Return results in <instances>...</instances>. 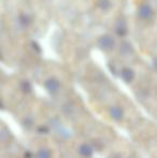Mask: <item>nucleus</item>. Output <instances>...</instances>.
<instances>
[{"label": "nucleus", "mask_w": 157, "mask_h": 158, "mask_svg": "<svg viewBox=\"0 0 157 158\" xmlns=\"http://www.w3.org/2000/svg\"><path fill=\"white\" fill-rule=\"evenodd\" d=\"M22 89H23L25 93H28L30 90V84L28 83V82H24V83H22Z\"/></svg>", "instance_id": "obj_11"}, {"label": "nucleus", "mask_w": 157, "mask_h": 158, "mask_svg": "<svg viewBox=\"0 0 157 158\" xmlns=\"http://www.w3.org/2000/svg\"><path fill=\"white\" fill-rule=\"evenodd\" d=\"M130 50H131V48H130V46L128 45L127 43H124L123 45H122V48H121V52H122V54H128V53L130 52Z\"/></svg>", "instance_id": "obj_10"}, {"label": "nucleus", "mask_w": 157, "mask_h": 158, "mask_svg": "<svg viewBox=\"0 0 157 158\" xmlns=\"http://www.w3.org/2000/svg\"><path fill=\"white\" fill-rule=\"evenodd\" d=\"M44 85H45V88L50 93H56L59 89V87H60V83L56 79H54V77H51V79L46 80Z\"/></svg>", "instance_id": "obj_3"}, {"label": "nucleus", "mask_w": 157, "mask_h": 158, "mask_svg": "<svg viewBox=\"0 0 157 158\" xmlns=\"http://www.w3.org/2000/svg\"><path fill=\"white\" fill-rule=\"evenodd\" d=\"M110 6H111L110 0H100L99 1V8L102 9V10H108Z\"/></svg>", "instance_id": "obj_9"}, {"label": "nucleus", "mask_w": 157, "mask_h": 158, "mask_svg": "<svg viewBox=\"0 0 157 158\" xmlns=\"http://www.w3.org/2000/svg\"><path fill=\"white\" fill-rule=\"evenodd\" d=\"M139 16L142 17L143 19H149L153 16V10L150 6L147 4H142V6L139 8Z\"/></svg>", "instance_id": "obj_2"}, {"label": "nucleus", "mask_w": 157, "mask_h": 158, "mask_svg": "<svg viewBox=\"0 0 157 158\" xmlns=\"http://www.w3.org/2000/svg\"><path fill=\"white\" fill-rule=\"evenodd\" d=\"M110 115L113 117L116 121H119L123 117V110L118 106H113V108L110 109Z\"/></svg>", "instance_id": "obj_4"}, {"label": "nucleus", "mask_w": 157, "mask_h": 158, "mask_svg": "<svg viewBox=\"0 0 157 158\" xmlns=\"http://www.w3.org/2000/svg\"><path fill=\"white\" fill-rule=\"evenodd\" d=\"M114 44H115V41H114V39L111 35H102V37L99 39V46L105 51L111 50L114 46Z\"/></svg>", "instance_id": "obj_1"}, {"label": "nucleus", "mask_w": 157, "mask_h": 158, "mask_svg": "<svg viewBox=\"0 0 157 158\" xmlns=\"http://www.w3.org/2000/svg\"><path fill=\"white\" fill-rule=\"evenodd\" d=\"M122 79L125 82H127V83L131 82L134 80V71L128 68L123 69V71H122Z\"/></svg>", "instance_id": "obj_5"}, {"label": "nucleus", "mask_w": 157, "mask_h": 158, "mask_svg": "<svg viewBox=\"0 0 157 158\" xmlns=\"http://www.w3.org/2000/svg\"><path fill=\"white\" fill-rule=\"evenodd\" d=\"M51 156H52V154L46 148H41L38 152V154H37V157L38 158H51Z\"/></svg>", "instance_id": "obj_8"}, {"label": "nucleus", "mask_w": 157, "mask_h": 158, "mask_svg": "<svg viewBox=\"0 0 157 158\" xmlns=\"http://www.w3.org/2000/svg\"><path fill=\"white\" fill-rule=\"evenodd\" d=\"M27 19H28L27 16H23L21 19V22H22V23H24V24H28V22H29V21H28Z\"/></svg>", "instance_id": "obj_12"}, {"label": "nucleus", "mask_w": 157, "mask_h": 158, "mask_svg": "<svg viewBox=\"0 0 157 158\" xmlns=\"http://www.w3.org/2000/svg\"><path fill=\"white\" fill-rule=\"evenodd\" d=\"M79 153L82 155L83 157H90L93 154V150L88 144H83V145L80 146L79 148Z\"/></svg>", "instance_id": "obj_6"}, {"label": "nucleus", "mask_w": 157, "mask_h": 158, "mask_svg": "<svg viewBox=\"0 0 157 158\" xmlns=\"http://www.w3.org/2000/svg\"><path fill=\"white\" fill-rule=\"evenodd\" d=\"M127 31V27H126V24L124 23L123 21L118 22V24L116 25V32H118V35H124Z\"/></svg>", "instance_id": "obj_7"}]
</instances>
